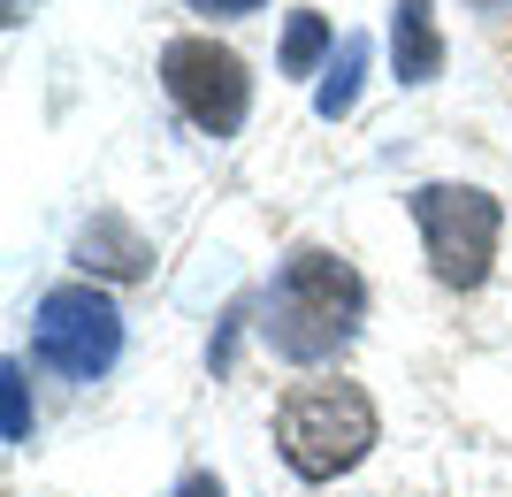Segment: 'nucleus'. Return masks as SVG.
<instances>
[{
    "instance_id": "f257e3e1",
    "label": "nucleus",
    "mask_w": 512,
    "mask_h": 497,
    "mask_svg": "<svg viewBox=\"0 0 512 497\" xmlns=\"http://www.w3.org/2000/svg\"><path fill=\"white\" fill-rule=\"evenodd\" d=\"M367 322V283L360 268L329 245H291L276 260V276L260 291V337L276 360L291 368H321V360H337Z\"/></svg>"
},
{
    "instance_id": "f03ea898",
    "label": "nucleus",
    "mask_w": 512,
    "mask_h": 497,
    "mask_svg": "<svg viewBox=\"0 0 512 497\" xmlns=\"http://www.w3.org/2000/svg\"><path fill=\"white\" fill-rule=\"evenodd\" d=\"M383 444V413L360 383L321 375V383H291L276 406V452L299 482H337L352 475L367 452Z\"/></svg>"
},
{
    "instance_id": "7ed1b4c3",
    "label": "nucleus",
    "mask_w": 512,
    "mask_h": 497,
    "mask_svg": "<svg viewBox=\"0 0 512 497\" xmlns=\"http://www.w3.org/2000/svg\"><path fill=\"white\" fill-rule=\"evenodd\" d=\"M406 215L428 245V268L444 291H482L497 268V238H505V207L482 184H413Z\"/></svg>"
},
{
    "instance_id": "20e7f679",
    "label": "nucleus",
    "mask_w": 512,
    "mask_h": 497,
    "mask_svg": "<svg viewBox=\"0 0 512 497\" xmlns=\"http://www.w3.org/2000/svg\"><path fill=\"white\" fill-rule=\"evenodd\" d=\"M161 92L207 138H237L245 115H253V69H245V54L207 39V31H184V39L161 46Z\"/></svg>"
},
{
    "instance_id": "39448f33",
    "label": "nucleus",
    "mask_w": 512,
    "mask_h": 497,
    "mask_svg": "<svg viewBox=\"0 0 512 497\" xmlns=\"http://www.w3.org/2000/svg\"><path fill=\"white\" fill-rule=\"evenodd\" d=\"M31 352L62 383H100L123 360V314L92 283H54L39 299V314H31Z\"/></svg>"
},
{
    "instance_id": "423d86ee",
    "label": "nucleus",
    "mask_w": 512,
    "mask_h": 497,
    "mask_svg": "<svg viewBox=\"0 0 512 497\" xmlns=\"http://www.w3.org/2000/svg\"><path fill=\"white\" fill-rule=\"evenodd\" d=\"M390 69H398V85H436V77H444L436 0H398V8H390Z\"/></svg>"
},
{
    "instance_id": "0eeeda50",
    "label": "nucleus",
    "mask_w": 512,
    "mask_h": 497,
    "mask_svg": "<svg viewBox=\"0 0 512 497\" xmlns=\"http://www.w3.org/2000/svg\"><path fill=\"white\" fill-rule=\"evenodd\" d=\"M146 260H153V245L130 230L123 215H92L85 222V238H77V268L85 276H146Z\"/></svg>"
},
{
    "instance_id": "6e6552de",
    "label": "nucleus",
    "mask_w": 512,
    "mask_h": 497,
    "mask_svg": "<svg viewBox=\"0 0 512 497\" xmlns=\"http://www.w3.org/2000/svg\"><path fill=\"white\" fill-rule=\"evenodd\" d=\"M360 77H367V39H360V31H344V39H337V62H329V77H321V92H314V115H321V123H337V115L360 108Z\"/></svg>"
},
{
    "instance_id": "1a4fd4ad",
    "label": "nucleus",
    "mask_w": 512,
    "mask_h": 497,
    "mask_svg": "<svg viewBox=\"0 0 512 497\" xmlns=\"http://www.w3.org/2000/svg\"><path fill=\"white\" fill-rule=\"evenodd\" d=\"M321 54H337V31L321 23V8H291V23H283V77H314Z\"/></svg>"
},
{
    "instance_id": "9d476101",
    "label": "nucleus",
    "mask_w": 512,
    "mask_h": 497,
    "mask_svg": "<svg viewBox=\"0 0 512 497\" xmlns=\"http://www.w3.org/2000/svg\"><path fill=\"white\" fill-rule=\"evenodd\" d=\"M0 398H8V444H31V398H23V360L0 368Z\"/></svg>"
},
{
    "instance_id": "9b49d317",
    "label": "nucleus",
    "mask_w": 512,
    "mask_h": 497,
    "mask_svg": "<svg viewBox=\"0 0 512 497\" xmlns=\"http://www.w3.org/2000/svg\"><path fill=\"white\" fill-rule=\"evenodd\" d=\"M184 8H199V16H253L268 0H184Z\"/></svg>"
},
{
    "instance_id": "f8f14e48",
    "label": "nucleus",
    "mask_w": 512,
    "mask_h": 497,
    "mask_svg": "<svg viewBox=\"0 0 512 497\" xmlns=\"http://www.w3.org/2000/svg\"><path fill=\"white\" fill-rule=\"evenodd\" d=\"M169 497H230V490H222V482H214V475H184V482H176Z\"/></svg>"
},
{
    "instance_id": "ddd939ff",
    "label": "nucleus",
    "mask_w": 512,
    "mask_h": 497,
    "mask_svg": "<svg viewBox=\"0 0 512 497\" xmlns=\"http://www.w3.org/2000/svg\"><path fill=\"white\" fill-rule=\"evenodd\" d=\"M467 8H482V16H512V0H467Z\"/></svg>"
}]
</instances>
